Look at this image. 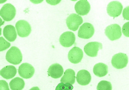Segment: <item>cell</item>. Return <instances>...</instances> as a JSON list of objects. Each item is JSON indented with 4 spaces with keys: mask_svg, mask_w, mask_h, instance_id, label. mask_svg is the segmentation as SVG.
Returning <instances> with one entry per match:
<instances>
[{
    "mask_svg": "<svg viewBox=\"0 0 129 90\" xmlns=\"http://www.w3.org/2000/svg\"><path fill=\"white\" fill-rule=\"evenodd\" d=\"M29 90H40V89L38 86H35V87H32Z\"/></svg>",
    "mask_w": 129,
    "mask_h": 90,
    "instance_id": "28",
    "label": "cell"
},
{
    "mask_svg": "<svg viewBox=\"0 0 129 90\" xmlns=\"http://www.w3.org/2000/svg\"><path fill=\"white\" fill-rule=\"evenodd\" d=\"M3 34L5 37L10 42L14 41L17 37L15 28L12 25H8L4 27L3 30Z\"/></svg>",
    "mask_w": 129,
    "mask_h": 90,
    "instance_id": "16",
    "label": "cell"
},
{
    "mask_svg": "<svg viewBox=\"0 0 129 90\" xmlns=\"http://www.w3.org/2000/svg\"><path fill=\"white\" fill-rule=\"evenodd\" d=\"M17 69L12 65H8L4 67L0 71V74L3 78L8 79H11L16 75Z\"/></svg>",
    "mask_w": 129,
    "mask_h": 90,
    "instance_id": "17",
    "label": "cell"
},
{
    "mask_svg": "<svg viewBox=\"0 0 129 90\" xmlns=\"http://www.w3.org/2000/svg\"><path fill=\"white\" fill-rule=\"evenodd\" d=\"M9 85L12 90H22L24 88L25 83L22 78L17 77L10 81Z\"/></svg>",
    "mask_w": 129,
    "mask_h": 90,
    "instance_id": "20",
    "label": "cell"
},
{
    "mask_svg": "<svg viewBox=\"0 0 129 90\" xmlns=\"http://www.w3.org/2000/svg\"><path fill=\"white\" fill-rule=\"evenodd\" d=\"M97 90H112V86L111 83L106 80H102L98 84Z\"/></svg>",
    "mask_w": 129,
    "mask_h": 90,
    "instance_id": "21",
    "label": "cell"
},
{
    "mask_svg": "<svg viewBox=\"0 0 129 90\" xmlns=\"http://www.w3.org/2000/svg\"><path fill=\"white\" fill-rule=\"evenodd\" d=\"M123 9V6L120 2L117 1H112L107 6V13L110 17L115 18L120 15Z\"/></svg>",
    "mask_w": 129,
    "mask_h": 90,
    "instance_id": "8",
    "label": "cell"
},
{
    "mask_svg": "<svg viewBox=\"0 0 129 90\" xmlns=\"http://www.w3.org/2000/svg\"><path fill=\"white\" fill-rule=\"evenodd\" d=\"M75 77L74 71L72 69H68L61 78L60 82L64 83H69L72 85L75 82Z\"/></svg>",
    "mask_w": 129,
    "mask_h": 90,
    "instance_id": "19",
    "label": "cell"
},
{
    "mask_svg": "<svg viewBox=\"0 0 129 90\" xmlns=\"http://www.w3.org/2000/svg\"><path fill=\"white\" fill-rule=\"evenodd\" d=\"M61 1H46L47 3L48 4L52 5H55L59 3Z\"/></svg>",
    "mask_w": 129,
    "mask_h": 90,
    "instance_id": "27",
    "label": "cell"
},
{
    "mask_svg": "<svg viewBox=\"0 0 129 90\" xmlns=\"http://www.w3.org/2000/svg\"><path fill=\"white\" fill-rule=\"evenodd\" d=\"M48 72V75L51 77L56 79L62 76L64 73V70L60 64L55 63L49 67Z\"/></svg>",
    "mask_w": 129,
    "mask_h": 90,
    "instance_id": "15",
    "label": "cell"
},
{
    "mask_svg": "<svg viewBox=\"0 0 129 90\" xmlns=\"http://www.w3.org/2000/svg\"><path fill=\"white\" fill-rule=\"evenodd\" d=\"M95 30L92 24L85 23L80 26L78 31V36L83 39H88L94 35Z\"/></svg>",
    "mask_w": 129,
    "mask_h": 90,
    "instance_id": "7",
    "label": "cell"
},
{
    "mask_svg": "<svg viewBox=\"0 0 129 90\" xmlns=\"http://www.w3.org/2000/svg\"><path fill=\"white\" fill-rule=\"evenodd\" d=\"M105 34L112 41L119 39L122 33L120 26L117 24H113L107 26L105 29Z\"/></svg>",
    "mask_w": 129,
    "mask_h": 90,
    "instance_id": "2",
    "label": "cell"
},
{
    "mask_svg": "<svg viewBox=\"0 0 129 90\" xmlns=\"http://www.w3.org/2000/svg\"><path fill=\"white\" fill-rule=\"evenodd\" d=\"M129 22H127L125 23V24L123 25L122 28V32L124 35L126 37H129Z\"/></svg>",
    "mask_w": 129,
    "mask_h": 90,
    "instance_id": "24",
    "label": "cell"
},
{
    "mask_svg": "<svg viewBox=\"0 0 129 90\" xmlns=\"http://www.w3.org/2000/svg\"><path fill=\"white\" fill-rule=\"evenodd\" d=\"M0 90H10L8 83L6 81L0 80Z\"/></svg>",
    "mask_w": 129,
    "mask_h": 90,
    "instance_id": "25",
    "label": "cell"
},
{
    "mask_svg": "<svg viewBox=\"0 0 129 90\" xmlns=\"http://www.w3.org/2000/svg\"><path fill=\"white\" fill-rule=\"evenodd\" d=\"M93 71L94 74L97 76L103 77L108 73V66L103 63H97L93 67Z\"/></svg>",
    "mask_w": 129,
    "mask_h": 90,
    "instance_id": "18",
    "label": "cell"
},
{
    "mask_svg": "<svg viewBox=\"0 0 129 90\" xmlns=\"http://www.w3.org/2000/svg\"><path fill=\"white\" fill-rule=\"evenodd\" d=\"M73 86L69 83L61 82L56 86L55 90H73Z\"/></svg>",
    "mask_w": 129,
    "mask_h": 90,
    "instance_id": "22",
    "label": "cell"
},
{
    "mask_svg": "<svg viewBox=\"0 0 129 90\" xmlns=\"http://www.w3.org/2000/svg\"><path fill=\"white\" fill-rule=\"evenodd\" d=\"M76 37L74 33L72 32H64L60 37L59 41L63 47H71L74 43Z\"/></svg>",
    "mask_w": 129,
    "mask_h": 90,
    "instance_id": "11",
    "label": "cell"
},
{
    "mask_svg": "<svg viewBox=\"0 0 129 90\" xmlns=\"http://www.w3.org/2000/svg\"><path fill=\"white\" fill-rule=\"evenodd\" d=\"M128 62V57L126 54L119 53L113 56L111 63L113 66L118 69L124 68L127 66Z\"/></svg>",
    "mask_w": 129,
    "mask_h": 90,
    "instance_id": "3",
    "label": "cell"
},
{
    "mask_svg": "<svg viewBox=\"0 0 129 90\" xmlns=\"http://www.w3.org/2000/svg\"><path fill=\"white\" fill-rule=\"evenodd\" d=\"M15 8L12 4L7 3L0 10V16L5 21H10L14 18L16 14Z\"/></svg>",
    "mask_w": 129,
    "mask_h": 90,
    "instance_id": "4",
    "label": "cell"
},
{
    "mask_svg": "<svg viewBox=\"0 0 129 90\" xmlns=\"http://www.w3.org/2000/svg\"><path fill=\"white\" fill-rule=\"evenodd\" d=\"M83 22V20L81 16L75 13L70 14L66 20L67 26L69 29L74 31H76Z\"/></svg>",
    "mask_w": 129,
    "mask_h": 90,
    "instance_id": "5",
    "label": "cell"
},
{
    "mask_svg": "<svg viewBox=\"0 0 129 90\" xmlns=\"http://www.w3.org/2000/svg\"><path fill=\"white\" fill-rule=\"evenodd\" d=\"M103 48L102 44L97 41L87 43L84 47V51L86 55L91 57H96L99 50Z\"/></svg>",
    "mask_w": 129,
    "mask_h": 90,
    "instance_id": "9",
    "label": "cell"
},
{
    "mask_svg": "<svg viewBox=\"0 0 129 90\" xmlns=\"http://www.w3.org/2000/svg\"><path fill=\"white\" fill-rule=\"evenodd\" d=\"M122 14L124 19L129 20V6L126 7L124 9Z\"/></svg>",
    "mask_w": 129,
    "mask_h": 90,
    "instance_id": "26",
    "label": "cell"
},
{
    "mask_svg": "<svg viewBox=\"0 0 129 90\" xmlns=\"http://www.w3.org/2000/svg\"><path fill=\"white\" fill-rule=\"evenodd\" d=\"M6 58L9 63L14 65L18 64L22 61V54L19 48L13 46L7 52Z\"/></svg>",
    "mask_w": 129,
    "mask_h": 90,
    "instance_id": "1",
    "label": "cell"
},
{
    "mask_svg": "<svg viewBox=\"0 0 129 90\" xmlns=\"http://www.w3.org/2000/svg\"><path fill=\"white\" fill-rule=\"evenodd\" d=\"M83 56L81 49L79 47H75L69 52L68 58L69 61L74 64H77L81 62Z\"/></svg>",
    "mask_w": 129,
    "mask_h": 90,
    "instance_id": "12",
    "label": "cell"
},
{
    "mask_svg": "<svg viewBox=\"0 0 129 90\" xmlns=\"http://www.w3.org/2000/svg\"><path fill=\"white\" fill-rule=\"evenodd\" d=\"M34 72V67L28 63H23L18 68V73L19 75L25 79L31 78Z\"/></svg>",
    "mask_w": 129,
    "mask_h": 90,
    "instance_id": "10",
    "label": "cell"
},
{
    "mask_svg": "<svg viewBox=\"0 0 129 90\" xmlns=\"http://www.w3.org/2000/svg\"><path fill=\"white\" fill-rule=\"evenodd\" d=\"M76 12L80 16L87 15L90 10L89 3L86 0H80L77 2L75 6Z\"/></svg>",
    "mask_w": 129,
    "mask_h": 90,
    "instance_id": "13",
    "label": "cell"
},
{
    "mask_svg": "<svg viewBox=\"0 0 129 90\" xmlns=\"http://www.w3.org/2000/svg\"><path fill=\"white\" fill-rule=\"evenodd\" d=\"M76 78L78 83L82 86L88 85L91 79L90 74L85 70H81L78 71Z\"/></svg>",
    "mask_w": 129,
    "mask_h": 90,
    "instance_id": "14",
    "label": "cell"
},
{
    "mask_svg": "<svg viewBox=\"0 0 129 90\" xmlns=\"http://www.w3.org/2000/svg\"><path fill=\"white\" fill-rule=\"evenodd\" d=\"M15 26L17 33L21 37L28 36L31 31L30 25L26 20H22L18 21L16 23Z\"/></svg>",
    "mask_w": 129,
    "mask_h": 90,
    "instance_id": "6",
    "label": "cell"
},
{
    "mask_svg": "<svg viewBox=\"0 0 129 90\" xmlns=\"http://www.w3.org/2000/svg\"><path fill=\"white\" fill-rule=\"evenodd\" d=\"M11 46L10 42H8L2 37H0V51L5 50L9 48Z\"/></svg>",
    "mask_w": 129,
    "mask_h": 90,
    "instance_id": "23",
    "label": "cell"
}]
</instances>
